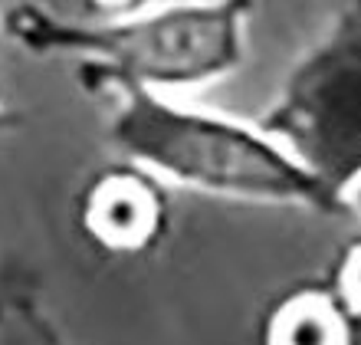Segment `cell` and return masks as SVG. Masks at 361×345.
<instances>
[{"mask_svg": "<svg viewBox=\"0 0 361 345\" xmlns=\"http://www.w3.org/2000/svg\"><path fill=\"white\" fill-rule=\"evenodd\" d=\"M76 83L109 102L105 135L118 155L152 168L164 184L319 217H352L348 198L332 191L263 122L154 92L89 63H76Z\"/></svg>", "mask_w": 361, "mask_h": 345, "instance_id": "1", "label": "cell"}, {"mask_svg": "<svg viewBox=\"0 0 361 345\" xmlns=\"http://www.w3.org/2000/svg\"><path fill=\"white\" fill-rule=\"evenodd\" d=\"M257 0H174L115 20H69L33 0L4 13V33L33 56H73L154 92L184 96L237 73Z\"/></svg>", "mask_w": 361, "mask_h": 345, "instance_id": "2", "label": "cell"}, {"mask_svg": "<svg viewBox=\"0 0 361 345\" xmlns=\"http://www.w3.org/2000/svg\"><path fill=\"white\" fill-rule=\"evenodd\" d=\"M259 122L348 198L361 181V0L295 59Z\"/></svg>", "mask_w": 361, "mask_h": 345, "instance_id": "3", "label": "cell"}, {"mask_svg": "<svg viewBox=\"0 0 361 345\" xmlns=\"http://www.w3.org/2000/svg\"><path fill=\"white\" fill-rule=\"evenodd\" d=\"M73 227L102 257H148L171 234L168 184L125 155L99 164L73 194Z\"/></svg>", "mask_w": 361, "mask_h": 345, "instance_id": "4", "label": "cell"}, {"mask_svg": "<svg viewBox=\"0 0 361 345\" xmlns=\"http://www.w3.org/2000/svg\"><path fill=\"white\" fill-rule=\"evenodd\" d=\"M257 345H361V319L329 279H302L259 309Z\"/></svg>", "mask_w": 361, "mask_h": 345, "instance_id": "5", "label": "cell"}, {"mask_svg": "<svg viewBox=\"0 0 361 345\" xmlns=\"http://www.w3.org/2000/svg\"><path fill=\"white\" fill-rule=\"evenodd\" d=\"M0 316L7 322L10 345H76L69 342V336L53 322L47 309L30 296H20L7 306H0Z\"/></svg>", "mask_w": 361, "mask_h": 345, "instance_id": "6", "label": "cell"}, {"mask_svg": "<svg viewBox=\"0 0 361 345\" xmlns=\"http://www.w3.org/2000/svg\"><path fill=\"white\" fill-rule=\"evenodd\" d=\"M325 279L332 283L338 299L355 313V319H361V230L338 247Z\"/></svg>", "mask_w": 361, "mask_h": 345, "instance_id": "7", "label": "cell"}, {"mask_svg": "<svg viewBox=\"0 0 361 345\" xmlns=\"http://www.w3.org/2000/svg\"><path fill=\"white\" fill-rule=\"evenodd\" d=\"M79 4L92 13V20H115V17H128V13L152 7L154 0H79Z\"/></svg>", "mask_w": 361, "mask_h": 345, "instance_id": "8", "label": "cell"}, {"mask_svg": "<svg viewBox=\"0 0 361 345\" xmlns=\"http://www.w3.org/2000/svg\"><path fill=\"white\" fill-rule=\"evenodd\" d=\"M20 125H23V115L17 112L13 106H7L4 99H0V135H10V132H17Z\"/></svg>", "mask_w": 361, "mask_h": 345, "instance_id": "9", "label": "cell"}, {"mask_svg": "<svg viewBox=\"0 0 361 345\" xmlns=\"http://www.w3.org/2000/svg\"><path fill=\"white\" fill-rule=\"evenodd\" d=\"M348 204H352V217H355V214L361 217V181L355 184L352 191H348Z\"/></svg>", "mask_w": 361, "mask_h": 345, "instance_id": "10", "label": "cell"}, {"mask_svg": "<svg viewBox=\"0 0 361 345\" xmlns=\"http://www.w3.org/2000/svg\"><path fill=\"white\" fill-rule=\"evenodd\" d=\"M0 27H4V17H0Z\"/></svg>", "mask_w": 361, "mask_h": 345, "instance_id": "11", "label": "cell"}]
</instances>
